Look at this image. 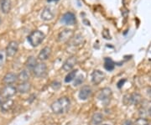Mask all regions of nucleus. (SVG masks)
<instances>
[{
  "instance_id": "38",
  "label": "nucleus",
  "mask_w": 151,
  "mask_h": 125,
  "mask_svg": "<svg viewBox=\"0 0 151 125\" xmlns=\"http://www.w3.org/2000/svg\"><path fill=\"white\" fill-rule=\"evenodd\" d=\"M0 93H1V90H0Z\"/></svg>"
},
{
  "instance_id": "24",
  "label": "nucleus",
  "mask_w": 151,
  "mask_h": 125,
  "mask_svg": "<svg viewBox=\"0 0 151 125\" xmlns=\"http://www.w3.org/2000/svg\"><path fill=\"white\" fill-rule=\"evenodd\" d=\"M134 125H149V121L145 118H140L136 120Z\"/></svg>"
},
{
  "instance_id": "28",
  "label": "nucleus",
  "mask_w": 151,
  "mask_h": 125,
  "mask_svg": "<svg viewBox=\"0 0 151 125\" xmlns=\"http://www.w3.org/2000/svg\"><path fill=\"white\" fill-rule=\"evenodd\" d=\"M103 36L105 39H107V40H110V39H111V36H110V34H109V32H108L107 29H104L103 31Z\"/></svg>"
},
{
  "instance_id": "20",
  "label": "nucleus",
  "mask_w": 151,
  "mask_h": 125,
  "mask_svg": "<svg viewBox=\"0 0 151 125\" xmlns=\"http://www.w3.org/2000/svg\"><path fill=\"white\" fill-rule=\"evenodd\" d=\"M26 66H27V68L29 69H30V70H32L35 68V66L37 65V60L34 57V56H30V57H29L26 60Z\"/></svg>"
},
{
  "instance_id": "32",
  "label": "nucleus",
  "mask_w": 151,
  "mask_h": 125,
  "mask_svg": "<svg viewBox=\"0 0 151 125\" xmlns=\"http://www.w3.org/2000/svg\"><path fill=\"white\" fill-rule=\"evenodd\" d=\"M147 94H148V96L151 98V87H149L148 89H147Z\"/></svg>"
},
{
  "instance_id": "10",
  "label": "nucleus",
  "mask_w": 151,
  "mask_h": 125,
  "mask_svg": "<svg viewBox=\"0 0 151 125\" xmlns=\"http://www.w3.org/2000/svg\"><path fill=\"white\" fill-rule=\"evenodd\" d=\"M76 61H77L76 57V56H71V57L68 58L67 60H65V63L62 65V69L65 71H70L75 66V65L76 64Z\"/></svg>"
},
{
  "instance_id": "1",
  "label": "nucleus",
  "mask_w": 151,
  "mask_h": 125,
  "mask_svg": "<svg viewBox=\"0 0 151 125\" xmlns=\"http://www.w3.org/2000/svg\"><path fill=\"white\" fill-rule=\"evenodd\" d=\"M70 102L69 98L63 97V98H59L58 100H56L51 104V109L53 113L56 114H65L70 108Z\"/></svg>"
},
{
  "instance_id": "9",
  "label": "nucleus",
  "mask_w": 151,
  "mask_h": 125,
  "mask_svg": "<svg viewBox=\"0 0 151 125\" xmlns=\"http://www.w3.org/2000/svg\"><path fill=\"white\" fill-rule=\"evenodd\" d=\"M92 95V88L89 86H84L79 92V98L81 100H86Z\"/></svg>"
},
{
  "instance_id": "29",
  "label": "nucleus",
  "mask_w": 151,
  "mask_h": 125,
  "mask_svg": "<svg viewBox=\"0 0 151 125\" xmlns=\"http://www.w3.org/2000/svg\"><path fill=\"white\" fill-rule=\"evenodd\" d=\"M51 87H53L54 89H55V90H57V89H59L60 87V83L58 82H54L51 84Z\"/></svg>"
},
{
  "instance_id": "5",
  "label": "nucleus",
  "mask_w": 151,
  "mask_h": 125,
  "mask_svg": "<svg viewBox=\"0 0 151 125\" xmlns=\"http://www.w3.org/2000/svg\"><path fill=\"white\" fill-rule=\"evenodd\" d=\"M18 50H19V44L17 41H10L9 45H7V48H6V55L9 57H13L14 55H15L17 52H18Z\"/></svg>"
},
{
  "instance_id": "31",
  "label": "nucleus",
  "mask_w": 151,
  "mask_h": 125,
  "mask_svg": "<svg viewBox=\"0 0 151 125\" xmlns=\"http://www.w3.org/2000/svg\"><path fill=\"white\" fill-rule=\"evenodd\" d=\"M126 82V80H120V81L118 82V87L120 88V87H121L122 86H123V85H124V82Z\"/></svg>"
},
{
  "instance_id": "6",
  "label": "nucleus",
  "mask_w": 151,
  "mask_h": 125,
  "mask_svg": "<svg viewBox=\"0 0 151 125\" xmlns=\"http://www.w3.org/2000/svg\"><path fill=\"white\" fill-rule=\"evenodd\" d=\"M55 10L53 8L51 7H46L45 8L41 13V19L45 20V21H49L53 19L55 17Z\"/></svg>"
},
{
  "instance_id": "25",
  "label": "nucleus",
  "mask_w": 151,
  "mask_h": 125,
  "mask_svg": "<svg viewBox=\"0 0 151 125\" xmlns=\"http://www.w3.org/2000/svg\"><path fill=\"white\" fill-rule=\"evenodd\" d=\"M83 82H84V77H83L82 75H80V76H78L77 77H76L75 78L74 86H78V85L81 84Z\"/></svg>"
},
{
  "instance_id": "27",
  "label": "nucleus",
  "mask_w": 151,
  "mask_h": 125,
  "mask_svg": "<svg viewBox=\"0 0 151 125\" xmlns=\"http://www.w3.org/2000/svg\"><path fill=\"white\" fill-rule=\"evenodd\" d=\"M124 103L125 105H128V104L131 103V95H126V96H124Z\"/></svg>"
},
{
  "instance_id": "33",
  "label": "nucleus",
  "mask_w": 151,
  "mask_h": 125,
  "mask_svg": "<svg viewBox=\"0 0 151 125\" xmlns=\"http://www.w3.org/2000/svg\"><path fill=\"white\" fill-rule=\"evenodd\" d=\"M148 112H149V114L151 116V107L150 108H149V111H148Z\"/></svg>"
},
{
  "instance_id": "15",
  "label": "nucleus",
  "mask_w": 151,
  "mask_h": 125,
  "mask_svg": "<svg viewBox=\"0 0 151 125\" xmlns=\"http://www.w3.org/2000/svg\"><path fill=\"white\" fill-rule=\"evenodd\" d=\"M18 80V76L14 73H12V72H9V73H7L4 77V82L7 84V85H11L13 83L16 82Z\"/></svg>"
},
{
  "instance_id": "14",
  "label": "nucleus",
  "mask_w": 151,
  "mask_h": 125,
  "mask_svg": "<svg viewBox=\"0 0 151 125\" xmlns=\"http://www.w3.org/2000/svg\"><path fill=\"white\" fill-rule=\"evenodd\" d=\"M0 6L1 10L4 14L9 13L12 8V2L11 0H0Z\"/></svg>"
},
{
  "instance_id": "36",
  "label": "nucleus",
  "mask_w": 151,
  "mask_h": 125,
  "mask_svg": "<svg viewBox=\"0 0 151 125\" xmlns=\"http://www.w3.org/2000/svg\"><path fill=\"white\" fill-rule=\"evenodd\" d=\"M0 24H1V18H0Z\"/></svg>"
},
{
  "instance_id": "8",
  "label": "nucleus",
  "mask_w": 151,
  "mask_h": 125,
  "mask_svg": "<svg viewBox=\"0 0 151 125\" xmlns=\"http://www.w3.org/2000/svg\"><path fill=\"white\" fill-rule=\"evenodd\" d=\"M104 73L103 71H99V70H95L92 72V81L94 84L98 85L99 83L103 82L104 79Z\"/></svg>"
},
{
  "instance_id": "2",
  "label": "nucleus",
  "mask_w": 151,
  "mask_h": 125,
  "mask_svg": "<svg viewBox=\"0 0 151 125\" xmlns=\"http://www.w3.org/2000/svg\"><path fill=\"white\" fill-rule=\"evenodd\" d=\"M45 35L40 30H35L28 36V41L33 47H36L43 42Z\"/></svg>"
},
{
  "instance_id": "11",
  "label": "nucleus",
  "mask_w": 151,
  "mask_h": 125,
  "mask_svg": "<svg viewBox=\"0 0 151 125\" xmlns=\"http://www.w3.org/2000/svg\"><path fill=\"white\" fill-rule=\"evenodd\" d=\"M111 96H112V90L108 87H105L100 91L97 98L101 101H108L110 99Z\"/></svg>"
},
{
  "instance_id": "37",
  "label": "nucleus",
  "mask_w": 151,
  "mask_h": 125,
  "mask_svg": "<svg viewBox=\"0 0 151 125\" xmlns=\"http://www.w3.org/2000/svg\"><path fill=\"white\" fill-rule=\"evenodd\" d=\"M103 125H110V124H103Z\"/></svg>"
},
{
  "instance_id": "17",
  "label": "nucleus",
  "mask_w": 151,
  "mask_h": 125,
  "mask_svg": "<svg viewBox=\"0 0 151 125\" xmlns=\"http://www.w3.org/2000/svg\"><path fill=\"white\" fill-rule=\"evenodd\" d=\"M14 106V101L12 99H6L5 101H4L1 104V110L3 112H8Z\"/></svg>"
},
{
  "instance_id": "3",
  "label": "nucleus",
  "mask_w": 151,
  "mask_h": 125,
  "mask_svg": "<svg viewBox=\"0 0 151 125\" xmlns=\"http://www.w3.org/2000/svg\"><path fill=\"white\" fill-rule=\"evenodd\" d=\"M17 93V88L12 85H7L1 92V96L3 98L9 99L11 97L14 96Z\"/></svg>"
},
{
  "instance_id": "18",
  "label": "nucleus",
  "mask_w": 151,
  "mask_h": 125,
  "mask_svg": "<svg viewBox=\"0 0 151 125\" xmlns=\"http://www.w3.org/2000/svg\"><path fill=\"white\" fill-rule=\"evenodd\" d=\"M103 116L101 114H99V113H96V114H94L92 115V121L93 124H95V125L101 124L103 123Z\"/></svg>"
},
{
  "instance_id": "21",
  "label": "nucleus",
  "mask_w": 151,
  "mask_h": 125,
  "mask_svg": "<svg viewBox=\"0 0 151 125\" xmlns=\"http://www.w3.org/2000/svg\"><path fill=\"white\" fill-rule=\"evenodd\" d=\"M29 79V74L28 73V71L25 70L22 71L19 75H18V80L21 82H27L28 80Z\"/></svg>"
},
{
  "instance_id": "13",
  "label": "nucleus",
  "mask_w": 151,
  "mask_h": 125,
  "mask_svg": "<svg viewBox=\"0 0 151 125\" xmlns=\"http://www.w3.org/2000/svg\"><path fill=\"white\" fill-rule=\"evenodd\" d=\"M50 53H51V48L49 46H46L40 50V52L39 53V55H38V58L40 60H46L50 57Z\"/></svg>"
},
{
  "instance_id": "7",
  "label": "nucleus",
  "mask_w": 151,
  "mask_h": 125,
  "mask_svg": "<svg viewBox=\"0 0 151 125\" xmlns=\"http://www.w3.org/2000/svg\"><path fill=\"white\" fill-rule=\"evenodd\" d=\"M73 36V30L71 29H64L58 35V41L59 42H66Z\"/></svg>"
},
{
  "instance_id": "23",
  "label": "nucleus",
  "mask_w": 151,
  "mask_h": 125,
  "mask_svg": "<svg viewBox=\"0 0 151 125\" xmlns=\"http://www.w3.org/2000/svg\"><path fill=\"white\" fill-rule=\"evenodd\" d=\"M76 71H77L76 70V71H70V72H69V73L67 74V76H65V82L68 83V82H70L71 81H73V80L76 78Z\"/></svg>"
},
{
  "instance_id": "35",
  "label": "nucleus",
  "mask_w": 151,
  "mask_h": 125,
  "mask_svg": "<svg viewBox=\"0 0 151 125\" xmlns=\"http://www.w3.org/2000/svg\"><path fill=\"white\" fill-rule=\"evenodd\" d=\"M1 104H2V102H1V98H0V106H1Z\"/></svg>"
},
{
  "instance_id": "12",
  "label": "nucleus",
  "mask_w": 151,
  "mask_h": 125,
  "mask_svg": "<svg viewBox=\"0 0 151 125\" xmlns=\"http://www.w3.org/2000/svg\"><path fill=\"white\" fill-rule=\"evenodd\" d=\"M61 22H63L65 24H68V25H73L76 23V17L74 14L68 12L65 14L62 19H61Z\"/></svg>"
},
{
  "instance_id": "22",
  "label": "nucleus",
  "mask_w": 151,
  "mask_h": 125,
  "mask_svg": "<svg viewBox=\"0 0 151 125\" xmlns=\"http://www.w3.org/2000/svg\"><path fill=\"white\" fill-rule=\"evenodd\" d=\"M142 101V98L139 93H134L131 95V103L139 104Z\"/></svg>"
},
{
  "instance_id": "34",
  "label": "nucleus",
  "mask_w": 151,
  "mask_h": 125,
  "mask_svg": "<svg viewBox=\"0 0 151 125\" xmlns=\"http://www.w3.org/2000/svg\"><path fill=\"white\" fill-rule=\"evenodd\" d=\"M48 2H51V1H58V0H47Z\"/></svg>"
},
{
  "instance_id": "19",
  "label": "nucleus",
  "mask_w": 151,
  "mask_h": 125,
  "mask_svg": "<svg viewBox=\"0 0 151 125\" xmlns=\"http://www.w3.org/2000/svg\"><path fill=\"white\" fill-rule=\"evenodd\" d=\"M114 62H113V60L112 59H110V58H105V60H104V67H105V69L107 70V71H113V69H114Z\"/></svg>"
},
{
  "instance_id": "30",
  "label": "nucleus",
  "mask_w": 151,
  "mask_h": 125,
  "mask_svg": "<svg viewBox=\"0 0 151 125\" xmlns=\"http://www.w3.org/2000/svg\"><path fill=\"white\" fill-rule=\"evenodd\" d=\"M124 125H134V124L131 120H126V121H124Z\"/></svg>"
},
{
  "instance_id": "26",
  "label": "nucleus",
  "mask_w": 151,
  "mask_h": 125,
  "mask_svg": "<svg viewBox=\"0 0 151 125\" xmlns=\"http://www.w3.org/2000/svg\"><path fill=\"white\" fill-rule=\"evenodd\" d=\"M5 56H6L5 51L0 50V66H1V65H3V64L4 63V60H5Z\"/></svg>"
},
{
  "instance_id": "4",
  "label": "nucleus",
  "mask_w": 151,
  "mask_h": 125,
  "mask_svg": "<svg viewBox=\"0 0 151 125\" xmlns=\"http://www.w3.org/2000/svg\"><path fill=\"white\" fill-rule=\"evenodd\" d=\"M33 72L35 74V76L37 77H43L46 75L47 72V66L45 63H37V65L35 66V68L33 69Z\"/></svg>"
},
{
  "instance_id": "16",
  "label": "nucleus",
  "mask_w": 151,
  "mask_h": 125,
  "mask_svg": "<svg viewBox=\"0 0 151 125\" xmlns=\"http://www.w3.org/2000/svg\"><path fill=\"white\" fill-rule=\"evenodd\" d=\"M31 85L29 82H21L18 87H17V91L20 93H27L30 91Z\"/></svg>"
}]
</instances>
